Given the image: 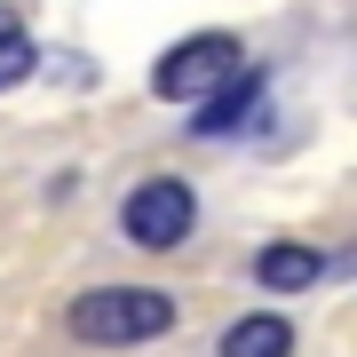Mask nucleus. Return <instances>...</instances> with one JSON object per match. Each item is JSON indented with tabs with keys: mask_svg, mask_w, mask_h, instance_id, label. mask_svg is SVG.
<instances>
[{
	"mask_svg": "<svg viewBox=\"0 0 357 357\" xmlns=\"http://www.w3.org/2000/svg\"><path fill=\"white\" fill-rule=\"evenodd\" d=\"M175 294H159V286H88L79 302L64 310V326H72V342H88V349H135V342H159V333H175Z\"/></svg>",
	"mask_w": 357,
	"mask_h": 357,
	"instance_id": "1",
	"label": "nucleus"
},
{
	"mask_svg": "<svg viewBox=\"0 0 357 357\" xmlns=\"http://www.w3.org/2000/svg\"><path fill=\"white\" fill-rule=\"evenodd\" d=\"M238 64H246V40L238 32H191V40H175V48L151 64V88L167 103H199V96H215Z\"/></svg>",
	"mask_w": 357,
	"mask_h": 357,
	"instance_id": "2",
	"label": "nucleus"
},
{
	"mask_svg": "<svg viewBox=\"0 0 357 357\" xmlns=\"http://www.w3.org/2000/svg\"><path fill=\"white\" fill-rule=\"evenodd\" d=\"M191 222H199V199H191V183H175V175L135 183L128 206H119V230H128V246H143V255L183 246V238H191Z\"/></svg>",
	"mask_w": 357,
	"mask_h": 357,
	"instance_id": "3",
	"label": "nucleus"
},
{
	"mask_svg": "<svg viewBox=\"0 0 357 357\" xmlns=\"http://www.w3.org/2000/svg\"><path fill=\"white\" fill-rule=\"evenodd\" d=\"M262 96H270V79L238 64V72H230V79H222L215 96H199L206 112L191 119V135H238V128H255V112H262Z\"/></svg>",
	"mask_w": 357,
	"mask_h": 357,
	"instance_id": "4",
	"label": "nucleus"
},
{
	"mask_svg": "<svg viewBox=\"0 0 357 357\" xmlns=\"http://www.w3.org/2000/svg\"><path fill=\"white\" fill-rule=\"evenodd\" d=\"M255 278L270 294H310V286L326 278V255H318V246H262V255H255Z\"/></svg>",
	"mask_w": 357,
	"mask_h": 357,
	"instance_id": "5",
	"label": "nucleus"
},
{
	"mask_svg": "<svg viewBox=\"0 0 357 357\" xmlns=\"http://www.w3.org/2000/svg\"><path fill=\"white\" fill-rule=\"evenodd\" d=\"M222 357H294V326L278 310H255V318L222 326Z\"/></svg>",
	"mask_w": 357,
	"mask_h": 357,
	"instance_id": "6",
	"label": "nucleus"
},
{
	"mask_svg": "<svg viewBox=\"0 0 357 357\" xmlns=\"http://www.w3.org/2000/svg\"><path fill=\"white\" fill-rule=\"evenodd\" d=\"M32 64H40V48H32L24 16H16V8H0V88H16V79H32Z\"/></svg>",
	"mask_w": 357,
	"mask_h": 357,
	"instance_id": "7",
	"label": "nucleus"
}]
</instances>
